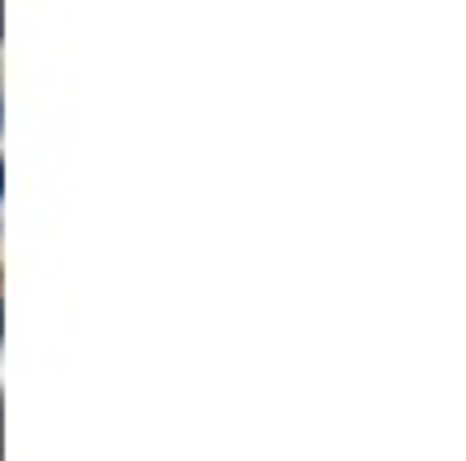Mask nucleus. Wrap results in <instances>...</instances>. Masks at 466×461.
Wrapping results in <instances>:
<instances>
[{
	"mask_svg": "<svg viewBox=\"0 0 466 461\" xmlns=\"http://www.w3.org/2000/svg\"><path fill=\"white\" fill-rule=\"evenodd\" d=\"M0 28H5V10H0Z\"/></svg>",
	"mask_w": 466,
	"mask_h": 461,
	"instance_id": "obj_2",
	"label": "nucleus"
},
{
	"mask_svg": "<svg viewBox=\"0 0 466 461\" xmlns=\"http://www.w3.org/2000/svg\"><path fill=\"white\" fill-rule=\"evenodd\" d=\"M0 326H5V307H0Z\"/></svg>",
	"mask_w": 466,
	"mask_h": 461,
	"instance_id": "obj_1",
	"label": "nucleus"
},
{
	"mask_svg": "<svg viewBox=\"0 0 466 461\" xmlns=\"http://www.w3.org/2000/svg\"><path fill=\"white\" fill-rule=\"evenodd\" d=\"M0 182H5V168H0Z\"/></svg>",
	"mask_w": 466,
	"mask_h": 461,
	"instance_id": "obj_3",
	"label": "nucleus"
}]
</instances>
